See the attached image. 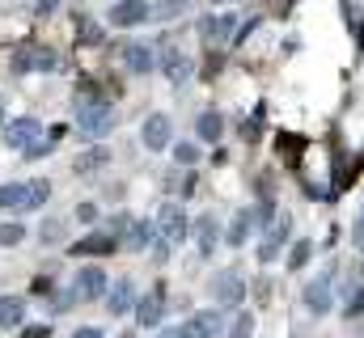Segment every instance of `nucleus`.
<instances>
[{
    "label": "nucleus",
    "instance_id": "f3484780",
    "mask_svg": "<svg viewBox=\"0 0 364 338\" xmlns=\"http://www.w3.org/2000/svg\"><path fill=\"white\" fill-rule=\"evenodd\" d=\"M250 229H255V212H250V207H242V212L233 216L229 233H225V246H233V250H237V246H246V241H250Z\"/></svg>",
    "mask_w": 364,
    "mask_h": 338
},
{
    "label": "nucleus",
    "instance_id": "c85d7f7f",
    "mask_svg": "<svg viewBox=\"0 0 364 338\" xmlns=\"http://www.w3.org/2000/svg\"><path fill=\"white\" fill-rule=\"evenodd\" d=\"M174 157H178L182 165H195V161H199V148H195L191 140H182V144H174Z\"/></svg>",
    "mask_w": 364,
    "mask_h": 338
},
{
    "label": "nucleus",
    "instance_id": "a878e982",
    "mask_svg": "<svg viewBox=\"0 0 364 338\" xmlns=\"http://www.w3.org/2000/svg\"><path fill=\"white\" fill-rule=\"evenodd\" d=\"M309 254H314V246H309V241H296V246H292V254H288V271H301V266L309 262Z\"/></svg>",
    "mask_w": 364,
    "mask_h": 338
},
{
    "label": "nucleus",
    "instance_id": "5701e85b",
    "mask_svg": "<svg viewBox=\"0 0 364 338\" xmlns=\"http://www.w3.org/2000/svg\"><path fill=\"white\" fill-rule=\"evenodd\" d=\"M64 229H68V224H64L60 216H47L43 229H38V241H43V246H60V241H64Z\"/></svg>",
    "mask_w": 364,
    "mask_h": 338
},
{
    "label": "nucleus",
    "instance_id": "423d86ee",
    "mask_svg": "<svg viewBox=\"0 0 364 338\" xmlns=\"http://www.w3.org/2000/svg\"><path fill=\"white\" fill-rule=\"evenodd\" d=\"M331 283H335V275H331V271L305 283V292H301V305H305V309H309L314 317L331 313V305H335V296H331Z\"/></svg>",
    "mask_w": 364,
    "mask_h": 338
},
{
    "label": "nucleus",
    "instance_id": "9b49d317",
    "mask_svg": "<svg viewBox=\"0 0 364 338\" xmlns=\"http://www.w3.org/2000/svg\"><path fill=\"white\" fill-rule=\"evenodd\" d=\"M114 250H123V241H119V237H110V233L102 229V233H90L85 241H77L68 254H73V258H97V254L106 258V254H114Z\"/></svg>",
    "mask_w": 364,
    "mask_h": 338
},
{
    "label": "nucleus",
    "instance_id": "f03ea898",
    "mask_svg": "<svg viewBox=\"0 0 364 338\" xmlns=\"http://www.w3.org/2000/svg\"><path fill=\"white\" fill-rule=\"evenodd\" d=\"M182 241H186V212H182V203H166L161 224H157V254L166 258L170 250H178Z\"/></svg>",
    "mask_w": 364,
    "mask_h": 338
},
{
    "label": "nucleus",
    "instance_id": "cd10ccee",
    "mask_svg": "<svg viewBox=\"0 0 364 338\" xmlns=\"http://www.w3.org/2000/svg\"><path fill=\"white\" fill-rule=\"evenodd\" d=\"M250 334H255V313H237V322H233L229 338H250Z\"/></svg>",
    "mask_w": 364,
    "mask_h": 338
},
{
    "label": "nucleus",
    "instance_id": "4468645a",
    "mask_svg": "<svg viewBox=\"0 0 364 338\" xmlns=\"http://www.w3.org/2000/svg\"><path fill=\"white\" fill-rule=\"evenodd\" d=\"M106 165H110V148H106V144H93V148H85V153L73 161L77 178H93L97 169H106Z\"/></svg>",
    "mask_w": 364,
    "mask_h": 338
},
{
    "label": "nucleus",
    "instance_id": "ddd939ff",
    "mask_svg": "<svg viewBox=\"0 0 364 338\" xmlns=\"http://www.w3.org/2000/svg\"><path fill=\"white\" fill-rule=\"evenodd\" d=\"M288 241H292V216H279V220H275V229L267 233V241L259 246V262H272Z\"/></svg>",
    "mask_w": 364,
    "mask_h": 338
},
{
    "label": "nucleus",
    "instance_id": "c9c22d12",
    "mask_svg": "<svg viewBox=\"0 0 364 338\" xmlns=\"http://www.w3.org/2000/svg\"><path fill=\"white\" fill-rule=\"evenodd\" d=\"M356 246L364 250V224H356Z\"/></svg>",
    "mask_w": 364,
    "mask_h": 338
},
{
    "label": "nucleus",
    "instance_id": "1a4fd4ad",
    "mask_svg": "<svg viewBox=\"0 0 364 338\" xmlns=\"http://www.w3.org/2000/svg\"><path fill=\"white\" fill-rule=\"evenodd\" d=\"M161 313H166V292H161V288H149V292L140 296L136 326H144V330H157V326H161Z\"/></svg>",
    "mask_w": 364,
    "mask_h": 338
},
{
    "label": "nucleus",
    "instance_id": "412c9836",
    "mask_svg": "<svg viewBox=\"0 0 364 338\" xmlns=\"http://www.w3.org/2000/svg\"><path fill=\"white\" fill-rule=\"evenodd\" d=\"M195 131H199V140L216 144V140H220V131H225V119H220V110H203V114L195 119Z\"/></svg>",
    "mask_w": 364,
    "mask_h": 338
},
{
    "label": "nucleus",
    "instance_id": "4c0bfd02",
    "mask_svg": "<svg viewBox=\"0 0 364 338\" xmlns=\"http://www.w3.org/2000/svg\"><path fill=\"white\" fill-rule=\"evenodd\" d=\"M119 338H136V330H127V334H119Z\"/></svg>",
    "mask_w": 364,
    "mask_h": 338
},
{
    "label": "nucleus",
    "instance_id": "a211bd4d",
    "mask_svg": "<svg viewBox=\"0 0 364 338\" xmlns=\"http://www.w3.org/2000/svg\"><path fill=\"white\" fill-rule=\"evenodd\" d=\"M153 220H132V229H127V241H123V250L132 254H144L149 246H153Z\"/></svg>",
    "mask_w": 364,
    "mask_h": 338
},
{
    "label": "nucleus",
    "instance_id": "6ab92c4d",
    "mask_svg": "<svg viewBox=\"0 0 364 338\" xmlns=\"http://www.w3.org/2000/svg\"><path fill=\"white\" fill-rule=\"evenodd\" d=\"M123 64H127L136 77H144V72H153V51H149L144 43H127V47H123Z\"/></svg>",
    "mask_w": 364,
    "mask_h": 338
},
{
    "label": "nucleus",
    "instance_id": "473e14b6",
    "mask_svg": "<svg viewBox=\"0 0 364 338\" xmlns=\"http://www.w3.org/2000/svg\"><path fill=\"white\" fill-rule=\"evenodd\" d=\"M73 338H106V334H102L97 326H81V330H77V334H73Z\"/></svg>",
    "mask_w": 364,
    "mask_h": 338
},
{
    "label": "nucleus",
    "instance_id": "ea45409f",
    "mask_svg": "<svg viewBox=\"0 0 364 338\" xmlns=\"http://www.w3.org/2000/svg\"><path fill=\"white\" fill-rule=\"evenodd\" d=\"M360 224H364V212H360Z\"/></svg>",
    "mask_w": 364,
    "mask_h": 338
},
{
    "label": "nucleus",
    "instance_id": "7ed1b4c3",
    "mask_svg": "<svg viewBox=\"0 0 364 338\" xmlns=\"http://www.w3.org/2000/svg\"><path fill=\"white\" fill-rule=\"evenodd\" d=\"M102 292H110V283H106V271L102 266H85V271H77V279L68 283V305H90V300H102Z\"/></svg>",
    "mask_w": 364,
    "mask_h": 338
},
{
    "label": "nucleus",
    "instance_id": "e433bc0d",
    "mask_svg": "<svg viewBox=\"0 0 364 338\" xmlns=\"http://www.w3.org/2000/svg\"><path fill=\"white\" fill-rule=\"evenodd\" d=\"M0 123H4V97H0Z\"/></svg>",
    "mask_w": 364,
    "mask_h": 338
},
{
    "label": "nucleus",
    "instance_id": "39448f33",
    "mask_svg": "<svg viewBox=\"0 0 364 338\" xmlns=\"http://www.w3.org/2000/svg\"><path fill=\"white\" fill-rule=\"evenodd\" d=\"M140 140H144V148L149 153H166L170 148V140H174V123H170V114H149L144 119V127H140Z\"/></svg>",
    "mask_w": 364,
    "mask_h": 338
},
{
    "label": "nucleus",
    "instance_id": "c756f323",
    "mask_svg": "<svg viewBox=\"0 0 364 338\" xmlns=\"http://www.w3.org/2000/svg\"><path fill=\"white\" fill-rule=\"evenodd\" d=\"M343 317H348V322H356V317H364V288H360V292H352V300H348Z\"/></svg>",
    "mask_w": 364,
    "mask_h": 338
},
{
    "label": "nucleus",
    "instance_id": "58836bf2",
    "mask_svg": "<svg viewBox=\"0 0 364 338\" xmlns=\"http://www.w3.org/2000/svg\"><path fill=\"white\" fill-rule=\"evenodd\" d=\"M216 4H237V0H216Z\"/></svg>",
    "mask_w": 364,
    "mask_h": 338
},
{
    "label": "nucleus",
    "instance_id": "bb28decb",
    "mask_svg": "<svg viewBox=\"0 0 364 338\" xmlns=\"http://www.w3.org/2000/svg\"><path fill=\"white\" fill-rule=\"evenodd\" d=\"M21 237H26V229H21V224H0V246H4V250L21 246Z\"/></svg>",
    "mask_w": 364,
    "mask_h": 338
},
{
    "label": "nucleus",
    "instance_id": "4be33fe9",
    "mask_svg": "<svg viewBox=\"0 0 364 338\" xmlns=\"http://www.w3.org/2000/svg\"><path fill=\"white\" fill-rule=\"evenodd\" d=\"M51 199V182L47 178H34V182H26V203H21V212H34V207H43Z\"/></svg>",
    "mask_w": 364,
    "mask_h": 338
},
{
    "label": "nucleus",
    "instance_id": "6e6552de",
    "mask_svg": "<svg viewBox=\"0 0 364 338\" xmlns=\"http://www.w3.org/2000/svg\"><path fill=\"white\" fill-rule=\"evenodd\" d=\"M212 296H216V305L237 309V305H242V296H246V283L237 279V271H220V275L212 279Z\"/></svg>",
    "mask_w": 364,
    "mask_h": 338
},
{
    "label": "nucleus",
    "instance_id": "b1692460",
    "mask_svg": "<svg viewBox=\"0 0 364 338\" xmlns=\"http://www.w3.org/2000/svg\"><path fill=\"white\" fill-rule=\"evenodd\" d=\"M21 203H26V182H4V186H0V207L21 212Z\"/></svg>",
    "mask_w": 364,
    "mask_h": 338
},
{
    "label": "nucleus",
    "instance_id": "0eeeda50",
    "mask_svg": "<svg viewBox=\"0 0 364 338\" xmlns=\"http://www.w3.org/2000/svg\"><path fill=\"white\" fill-rule=\"evenodd\" d=\"M149 17H153V4H149V0H114V4L106 9V21H110V26H123V30L149 21Z\"/></svg>",
    "mask_w": 364,
    "mask_h": 338
},
{
    "label": "nucleus",
    "instance_id": "2eb2a0df",
    "mask_svg": "<svg viewBox=\"0 0 364 338\" xmlns=\"http://www.w3.org/2000/svg\"><path fill=\"white\" fill-rule=\"evenodd\" d=\"M216 241H220V220H216L212 212H203L199 224H195V246H199V254L208 258V254L216 250Z\"/></svg>",
    "mask_w": 364,
    "mask_h": 338
},
{
    "label": "nucleus",
    "instance_id": "7c9ffc66",
    "mask_svg": "<svg viewBox=\"0 0 364 338\" xmlns=\"http://www.w3.org/2000/svg\"><path fill=\"white\" fill-rule=\"evenodd\" d=\"M77 220L93 224V220H97V203H81V207H77Z\"/></svg>",
    "mask_w": 364,
    "mask_h": 338
},
{
    "label": "nucleus",
    "instance_id": "393cba45",
    "mask_svg": "<svg viewBox=\"0 0 364 338\" xmlns=\"http://www.w3.org/2000/svg\"><path fill=\"white\" fill-rule=\"evenodd\" d=\"M186 4H191V0H157V4H153V17H157V21H174V17L186 13Z\"/></svg>",
    "mask_w": 364,
    "mask_h": 338
},
{
    "label": "nucleus",
    "instance_id": "2f4dec72",
    "mask_svg": "<svg viewBox=\"0 0 364 338\" xmlns=\"http://www.w3.org/2000/svg\"><path fill=\"white\" fill-rule=\"evenodd\" d=\"M21 338H51V326H30Z\"/></svg>",
    "mask_w": 364,
    "mask_h": 338
},
{
    "label": "nucleus",
    "instance_id": "20e7f679",
    "mask_svg": "<svg viewBox=\"0 0 364 338\" xmlns=\"http://www.w3.org/2000/svg\"><path fill=\"white\" fill-rule=\"evenodd\" d=\"M38 136H43V123H38L34 114H21V119L4 123V144H9V148H17V153L38 148Z\"/></svg>",
    "mask_w": 364,
    "mask_h": 338
},
{
    "label": "nucleus",
    "instance_id": "aec40b11",
    "mask_svg": "<svg viewBox=\"0 0 364 338\" xmlns=\"http://www.w3.org/2000/svg\"><path fill=\"white\" fill-rule=\"evenodd\" d=\"M26 322V300L21 296H0V330H17Z\"/></svg>",
    "mask_w": 364,
    "mask_h": 338
},
{
    "label": "nucleus",
    "instance_id": "f704fd0d",
    "mask_svg": "<svg viewBox=\"0 0 364 338\" xmlns=\"http://www.w3.org/2000/svg\"><path fill=\"white\" fill-rule=\"evenodd\" d=\"M157 338H182V326H170V330H157Z\"/></svg>",
    "mask_w": 364,
    "mask_h": 338
},
{
    "label": "nucleus",
    "instance_id": "72a5a7b5",
    "mask_svg": "<svg viewBox=\"0 0 364 338\" xmlns=\"http://www.w3.org/2000/svg\"><path fill=\"white\" fill-rule=\"evenodd\" d=\"M55 4H60V0H34V9H38V13H51Z\"/></svg>",
    "mask_w": 364,
    "mask_h": 338
},
{
    "label": "nucleus",
    "instance_id": "f257e3e1",
    "mask_svg": "<svg viewBox=\"0 0 364 338\" xmlns=\"http://www.w3.org/2000/svg\"><path fill=\"white\" fill-rule=\"evenodd\" d=\"M73 119H77V127L97 140V136H106L110 131V123H114V110H110V102H102V97H81L77 102V110H73Z\"/></svg>",
    "mask_w": 364,
    "mask_h": 338
},
{
    "label": "nucleus",
    "instance_id": "9d476101",
    "mask_svg": "<svg viewBox=\"0 0 364 338\" xmlns=\"http://www.w3.org/2000/svg\"><path fill=\"white\" fill-rule=\"evenodd\" d=\"M220 334V309H199L182 322V338H216Z\"/></svg>",
    "mask_w": 364,
    "mask_h": 338
},
{
    "label": "nucleus",
    "instance_id": "dca6fc26",
    "mask_svg": "<svg viewBox=\"0 0 364 338\" xmlns=\"http://www.w3.org/2000/svg\"><path fill=\"white\" fill-rule=\"evenodd\" d=\"M161 72H166V81H170V84H186V81H191V72H195V64H191V55L170 51V55H166V64H161Z\"/></svg>",
    "mask_w": 364,
    "mask_h": 338
},
{
    "label": "nucleus",
    "instance_id": "f8f14e48",
    "mask_svg": "<svg viewBox=\"0 0 364 338\" xmlns=\"http://www.w3.org/2000/svg\"><path fill=\"white\" fill-rule=\"evenodd\" d=\"M132 296H136V283L132 279H114L110 292H106V313L110 317H127L132 313Z\"/></svg>",
    "mask_w": 364,
    "mask_h": 338
}]
</instances>
